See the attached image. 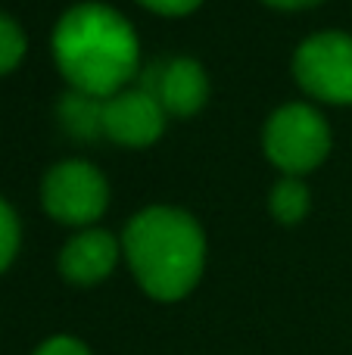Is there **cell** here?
Here are the masks:
<instances>
[{
    "mask_svg": "<svg viewBox=\"0 0 352 355\" xmlns=\"http://www.w3.org/2000/svg\"><path fill=\"white\" fill-rule=\"evenodd\" d=\"M122 259V240L103 227H85L66 240L60 252V275L75 287H94L116 271Z\"/></svg>",
    "mask_w": 352,
    "mask_h": 355,
    "instance_id": "ba28073f",
    "label": "cell"
},
{
    "mask_svg": "<svg viewBox=\"0 0 352 355\" xmlns=\"http://www.w3.org/2000/svg\"><path fill=\"white\" fill-rule=\"evenodd\" d=\"M122 256L137 287L159 302H178L206 268V234L178 206H147L122 231Z\"/></svg>",
    "mask_w": 352,
    "mask_h": 355,
    "instance_id": "7a4b0ae2",
    "label": "cell"
},
{
    "mask_svg": "<svg viewBox=\"0 0 352 355\" xmlns=\"http://www.w3.org/2000/svg\"><path fill=\"white\" fill-rule=\"evenodd\" d=\"M53 60L69 91L109 100L141 72V41L118 10L106 3H75L53 28Z\"/></svg>",
    "mask_w": 352,
    "mask_h": 355,
    "instance_id": "6da1fadb",
    "label": "cell"
},
{
    "mask_svg": "<svg viewBox=\"0 0 352 355\" xmlns=\"http://www.w3.org/2000/svg\"><path fill=\"white\" fill-rule=\"evenodd\" d=\"M168 112L156 94L143 87H125L116 97L103 100V137L128 150L153 147L166 131Z\"/></svg>",
    "mask_w": 352,
    "mask_h": 355,
    "instance_id": "8992f818",
    "label": "cell"
},
{
    "mask_svg": "<svg viewBox=\"0 0 352 355\" xmlns=\"http://www.w3.org/2000/svg\"><path fill=\"white\" fill-rule=\"evenodd\" d=\"M25 50H28L25 31L19 28V22L12 16L0 12V75H10L22 62Z\"/></svg>",
    "mask_w": 352,
    "mask_h": 355,
    "instance_id": "8fae6325",
    "label": "cell"
},
{
    "mask_svg": "<svg viewBox=\"0 0 352 355\" xmlns=\"http://www.w3.org/2000/svg\"><path fill=\"white\" fill-rule=\"evenodd\" d=\"M19 240H22V231H19V218L12 212V206L6 200H0V275L12 265L19 252Z\"/></svg>",
    "mask_w": 352,
    "mask_h": 355,
    "instance_id": "7c38bea8",
    "label": "cell"
},
{
    "mask_svg": "<svg viewBox=\"0 0 352 355\" xmlns=\"http://www.w3.org/2000/svg\"><path fill=\"white\" fill-rule=\"evenodd\" d=\"M41 206L50 218L69 227H94L109 206V184L103 172L85 159H62L41 181Z\"/></svg>",
    "mask_w": 352,
    "mask_h": 355,
    "instance_id": "277c9868",
    "label": "cell"
},
{
    "mask_svg": "<svg viewBox=\"0 0 352 355\" xmlns=\"http://www.w3.org/2000/svg\"><path fill=\"white\" fill-rule=\"evenodd\" d=\"M312 209V193L306 187L303 178H293V175H284L281 181L272 184L268 190V212L278 225H299V221L309 215Z\"/></svg>",
    "mask_w": 352,
    "mask_h": 355,
    "instance_id": "30bf717a",
    "label": "cell"
},
{
    "mask_svg": "<svg viewBox=\"0 0 352 355\" xmlns=\"http://www.w3.org/2000/svg\"><path fill=\"white\" fill-rule=\"evenodd\" d=\"M31 355H91V349H87L81 340H75V337H50V340H44L41 346H37Z\"/></svg>",
    "mask_w": 352,
    "mask_h": 355,
    "instance_id": "4fadbf2b",
    "label": "cell"
},
{
    "mask_svg": "<svg viewBox=\"0 0 352 355\" xmlns=\"http://www.w3.org/2000/svg\"><path fill=\"white\" fill-rule=\"evenodd\" d=\"M262 150L284 175L315 172L331 153V125L312 103H284L262 128Z\"/></svg>",
    "mask_w": 352,
    "mask_h": 355,
    "instance_id": "3957f363",
    "label": "cell"
},
{
    "mask_svg": "<svg viewBox=\"0 0 352 355\" xmlns=\"http://www.w3.org/2000/svg\"><path fill=\"white\" fill-rule=\"evenodd\" d=\"M293 78L318 103L352 106V35H309L293 53Z\"/></svg>",
    "mask_w": 352,
    "mask_h": 355,
    "instance_id": "5b68a950",
    "label": "cell"
},
{
    "mask_svg": "<svg viewBox=\"0 0 352 355\" xmlns=\"http://www.w3.org/2000/svg\"><path fill=\"white\" fill-rule=\"evenodd\" d=\"M272 10H284V12H297V10H312V6L324 3V0H262Z\"/></svg>",
    "mask_w": 352,
    "mask_h": 355,
    "instance_id": "9a60e30c",
    "label": "cell"
},
{
    "mask_svg": "<svg viewBox=\"0 0 352 355\" xmlns=\"http://www.w3.org/2000/svg\"><path fill=\"white\" fill-rule=\"evenodd\" d=\"M153 81L143 91L156 94L162 110L175 119H191L209 100V75L203 62L191 56H175L166 62H153Z\"/></svg>",
    "mask_w": 352,
    "mask_h": 355,
    "instance_id": "52a82bcc",
    "label": "cell"
},
{
    "mask_svg": "<svg viewBox=\"0 0 352 355\" xmlns=\"http://www.w3.org/2000/svg\"><path fill=\"white\" fill-rule=\"evenodd\" d=\"M56 116H60V125L69 137L75 141H97L103 137V100L87 97V94L78 91H66L56 106Z\"/></svg>",
    "mask_w": 352,
    "mask_h": 355,
    "instance_id": "9c48e42d",
    "label": "cell"
},
{
    "mask_svg": "<svg viewBox=\"0 0 352 355\" xmlns=\"http://www.w3.org/2000/svg\"><path fill=\"white\" fill-rule=\"evenodd\" d=\"M141 6H147L150 12H159V16H187L193 12L203 0H137Z\"/></svg>",
    "mask_w": 352,
    "mask_h": 355,
    "instance_id": "5bb4252c",
    "label": "cell"
}]
</instances>
